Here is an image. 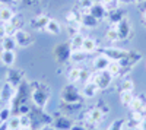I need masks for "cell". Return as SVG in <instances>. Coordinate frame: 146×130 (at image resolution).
<instances>
[{
  "label": "cell",
  "mask_w": 146,
  "mask_h": 130,
  "mask_svg": "<svg viewBox=\"0 0 146 130\" xmlns=\"http://www.w3.org/2000/svg\"><path fill=\"white\" fill-rule=\"evenodd\" d=\"M29 97L36 108L44 110L48 104V99H50V91L41 82H32L29 89Z\"/></svg>",
  "instance_id": "1"
},
{
  "label": "cell",
  "mask_w": 146,
  "mask_h": 130,
  "mask_svg": "<svg viewBox=\"0 0 146 130\" xmlns=\"http://www.w3.org/2000/svg\"><path fill=\"white\" fill-rule=\"evenodd\" d=\"M63 102L64 104H79L82 94L79 92V89L76 88L75 84H69L62 89V94H60Z\"/></svg>",
  "instance_id": "2"
},
{
  "label": "cell",
  "mask_w": 146,
  "mask_h": 130,
  "mask_svg": "<svg viewBox=\"0 0 146 130\" xmlns=\"http://www.w3.org/2000/svg\"><path fill=\"white\" fill-rule=\"evenodd\" d=\"M113 76L110 75L108 70H102V72H94L91 75L89 82H94V84L98 86V89H107L113 82Z\"/></svg>",
  "instance_id": "3"
},
{
  "label": "cell",
  "mask_w": 146,
  "mask_h": 130,
  "mask_svg": "<svg viewBox=\"0 0 146 130\" xmlns=\"http://www.w3.org/2000/svg\"><path fill=\"white\" fill-rule=\"evenodd\" d=\"M53 54H54V58L58 63H66V62H69V58L72 57L73 51L70 48L69 42H60V44H57L54 47Z\"/></svg>",
  "instance_id": "4"
},
{
  "label": "cell",
  "mask_w": 146,
  "mask_h": 130,
  "mask_svg": "<svg viewBox=\"0 0 146 130\" xmlns=\"http://www.w3.org/2000/svg\"><path fill=\"white\" fill-rule=\"evenodd\" d=\"M13 38L16 41V45L21 47V48H28V47H31L34 44V37L25 29H18L13 35Z\"/></svg>",
  "instance_id": "5"
},
{
  "label": "cell",
  "mask_w": 146,
  "mask_h": 130,
  "mask_svg": "<svg viewBox=\"0 0 146 130\" xmlns=\"http://www.w3.org/2000/svg\"><path fill=\"white\" fill-rule=\"evenodd\" d=\"M101 54L107 56L111 62H121L123 58H126L129 51L123 48H117V47H105L101 50Z\"/></svg>",
  "instance_id": "6"
},
{
  "label": "cell",
  "mask_w": 146,
  "mask_h": 130,
  "mask_svg": "<svg viewBox=\"0 0 146 130\" xmlns=\"http://www.w3.org/2000/svg\"><path fill=\"white\" fill-rule=\"evenodd\" d=\"M15 95H16V86L12 85L10 82L3 84L2 89H0V101L6 104H12V101L15 99Z\"/></svg>",
  "instance_id": "7"
},
{
  "label": "cell",
  "mask_w": 146,
  "mask_h": 130,
  "mask_svg": "<svg viewBox=\"0 0 146 130\" xmlns=\"http://www.w3.org/2000/svg\"><path fill=\"white\" fill-rule=\"evenodd\" d=\"M114 27H115V29L118 32V38L121 41H126V40L130 38V35H131V22L127 18H124L123 21H120Z\"/></svg>",
  "instance_id": "8"
},
{
  "label": "cell",
  "mask_w": 146,
  "mask_h": 130,
  "mask_svg": "<svg viewBox=\"0 0 146 130\" xmlns=\"http://www.w3.org/2000/svg\"><path fill=\"white\" fill-rule=\"evenodd\" d=\"M51 18L48 16L47 13H38V15H35L31 21H29V27L35 31H45V27H47V23L48 21H50Z\"/></svg>",
  "instance_id": "9"
},
{
  "label": "cell",
  "mask_w": 146,
  "mask_h": 130,
  "mask_svg": "<svg viewBox=\"0 0 146 130\" xmlns=\"http://www.w3.org/2000/svg\"><path fill=\"white\" fill-rule=\"evenodd\" d=\"M105 117V111L101 110L100 107H94L91 110L86 111V114H85V119H86V121L89 124H100Z\"/></svg>",
  "instance_id": "10"
},
{
  "label": "cell",
  "mask_w": 146,
  "mask_h": 130,
  "mask_svg": "<svg viewBox=\"0 0 146 130\" xmlns=\"http://www.w3.org/2000/svg\"><path fill=\"white\" fill-rule=\"evenodd\" d=\"M111 63V60L100 53V56H96L94 58V62H92V69H94V72H102V70H107L108 69V64Z\"/></svg>",
  "instance_id": "11"
},
{
  "label": "cell",
  "mask_w": 146,
  "mask_h": 130,
  "mask_svg": "<svg viewBox=\"0 0 146 130\" xmlns=\"http://www.w3.org/2000/svg\"><path fill=\"white\" fill-rule=\"evenodd\" d=\"M89 13H91L95 19L102 21V19H107V16H108V9H107L102 3L95 2V3H94V6H92V7H91V10H89Z\"/></svg>",
  "instance_id": "12"
},
{
  "label": "cell",
  "mask_w": 146,
  "mask_h": 130,
  "mask_svg": "<svg viewBox=\"0 0 146 130\" xmlns=\"http://www.w3.org/2000/svg\"><path fill=\"white\" fill-rule=\"evenodd\" d=\"M130 110L131 111H139V113H145L146 111V97L143 94L136 95L133 98L131 104H130Z\"/></svg>",
  "instance_id": "13"
},
{
  "label": "cell",
  "mask_w": 146,
  "mask_h": 130,
  "mask_svg": "<svg viewBox=\"0 0 146 130\" xmlns=\"http://www.w3.org/2000/svg\"><path fill=\"white\" fill-rule=\"evenodd\" d=\"M124 18H126L124 10H121V9H118V7H115V9H113V10H108L107 19L110 21V25H111V27L117 25V23H118L120 21H123Z\"/></svg>",
  "instance_id": "14"
},
{
  "label": "cell",
  "mask_w": 146,
  "mask_h": 130,
  "mask_svg": "<svg viewBox=\"0 0 146 130\" xmlns=\"http://www.w3.org/2000/svg\"><path fill=\"white\" fill-rule=\"evenodd\" d=\"M98 50V42L92 37H85L83 40V45H82V53L85 54H92Z\"/></svg>",
  "instance_id": "15"
},
{
  "label": "cell",
  "mask_w": 146,
  "mask_h": 130,
  "mask_svg": "<svg viewBox=\"0 0 146 130\" xmlns=\"http://www.w3.org/2000/svg\"><path fill=\"white\" fill-rule=\"evenodd\" d=\"M0 60H2V63L5 66L12 67L15 64V60H16V53L10 51V50H2V53H0Z\"/></svg>",
  "instance_id": "16"
},
{
  "label": "cell",
  "mask_w": 146,
  "mask_h": 130,
  "mask_svg": "<svg viewBox=\"0 0 146 130\" xmlns=\"http://www.w3.org/2000/svg\"><path fill=\"white\" fill-rule=\"evenodd\" d=\"M98 86H96L94 82H86V84L83 85L80 94H82V97L83 98H94L96 95V92H98Z\"/></svg>",
  "instance_id": "17"
},
{
  "label": "cell",
  "mask_w": 146,
  "mask_h": 130,
  "mask_svg": "<svg viewBox=\"0 0 146 130\" xmlns=\"http://www.w3.org/2000/svg\"><path fill=\"white\" fill-rule=\"evenodd\" d=\"M83 40H85V35L82 34H76L70 38L69 44H70V48L73 53H78V51H82V45H83Z\"/></svg>",
  "instance_id": "18"
},
{
  "label": "cell",
  "mask_w": 146,
  "mask_h": 130,
  "mask_svg": "<svg viewBox=\"0 0 146 130\" xmlns=\"http://www.w3.org/2000/svg\"><path fill=\"white\" fill-rule=\"evenodd\" d=\"M15 16H16V13L10 6H0V22H3V23L10 22Z\"/></svg>",
  "instance_id": "19"
},
{
  "label": "cell",
  "mask_w": 146,
  "mask_h": 130,
  "mask_svg": "<svg viewBox=\"0 0 146 130\" xmlns=\"http://www.w3.org/2000/svg\"><path fill=\"white\" fill-rule=\"evenodd\" d=\"M45 32L50 34V35H58L60 32H62V23H60L57 19H50L45 27Z\"/></svg>",
  "instance_id": "20"
},
{
  "label": "cell",
  "mask_w": 146,
  "mask_h": 130,
  "mask_svg": "<svg viewBox=\"0 0 146 130\" xmlns=\"http://www.w3.org/2000/svg\"><path fill=\"white\" fill-rule=\"evenodd\" d=\"M98 19H95L91 13H82L80 16V23L82 27H86V28H95L96 25H98Z\"/></svg>",
  "instance_id": "21"
},
{
  "label": "cell",
  "mask_w": 146,
  "mask_h": 130,
  "mask_svg": "<svg viewBox=\"0 0 146 130\" xmlns=\"http://www.w3.org/2000/svg\"><path fill=\"white\" fill-rule=\"evenodd\" d=\"M82 79V69L80 67H72L67 72V80L69 84H76Z\"/></svg>",
  "instance_id": "22"
},
{
  "label": "cell",
  "mask_w": 146,
  "mask_h": 130,
  "mask_svg": "<svg viewBox=\"0 0 146 130\" xmlns=\"http://www.w3.org/2000/svg\"><path fill=\"white\" fill-rule=\"evenodd\" d=\"M0 47L2 50H10V51H15L16 48V41L13 37H5L3 40H0Z\"/></svg>",
  "instance_id": "23"
},
{
  "label": "cell",
  "mask_w": 146,
  "mask_h": 130,
  "mask_svg": "<svg viewBox=\"0 0 146 130\" xmlns=\"http://www.w3.org/2000/svg\"><path fill=\"white\" fill-rule=\"evenodd\" d=\"M72 123L70 120H67V117H58L54 120V127L57 130H70L72 129Z\"/></svg>",
  "instance_id": "24"
},
{
  "label": "cell",
  "mask_w": 146,
  "mask_h": 130,
  "mask_svg": "<svg viewBox=\"0 0 146 130\" xmlns=\"http://www.w3.org/2000/svg\"><path fill=\"white\" fill-rule=\"evenodd\" d=\"M80 16L82 13L80 12H76V10H70L66 13V22L67 25H75V23H80ZM82 25V23H80Z\"/></svg>",
  "instance_id": "25"
},
{
  "label": "cell",
  "mask_w": 146,
  "mask_h": 130,
  "mask_svg": "<svg viewBox=\"0 0 146 130\" xmlns=\"http://www.w3.org/2000/svg\"><path fill=\"white\" fill-rule=\"evenodd\" d=\"M108 72H110V75H111L113 78H117V76H120V73H121V70H123V66H121V63L120 62H111L108 64Z\"/></svg>",
  "instance_id": "26"
},
{
  "label": "cell",
  "mask_w": 146,
  "mask_h": 130,
  "mask_svg": "<svg viewBox=\"0 0 146 130\" xmlns=\"http://www.w3.org/2000/svg\"><path fill=\"white\" fill-rule=\"evenodd\" d=\"M21 78H22V72L21 70H12L7 73V82H10L12 85H19L21 84Z\"/></svg>",
  "instance_id": "27"
},
{
  "label": "cell",
  "mask_w": 146,
  "mask_h": 130,
  "mask_svg": "<svg viewBox=\"0 0 146 130\" xmlns=\"http://www.w3.org/2000/svg\"><path fill=\"white\" fill-rule=\"evenodd\" d=\"M133 98H135L133 92H126V91H121V92H120V102L123 104L124 107H130Z\"/></svg>",
  "instance_id": "28"
},
{
  "label": "cell",
  "mask_w": 146,
  "mask_h": 130,
  "mask_svg": "<svg viewBox=\"0 0 146 130\" xmlns=\"http://www.w3.org/2000/svg\"><path fill=\"white\" fill-rule=\"evenodd\" d=\"M105 38H107V41H110V42H117V41H120L118 32H117L115 27H110V28H108V31L105 32Z\"/></svg>",
  "instance_id": "29"
},
{
  "label": "cell",
  "mask_w": 146,
  "mask_h": 130,
  "mask_svg": "<svg viewBox=\"0 0 146 130\" xmlns=\"http://www.w3.org/2000/svg\"><path fill=\"white\" fill-rule=\"evenodd\" d=\"M94 3V0H79V12L80 13H89Z\"/></svg>",
  "instance_id": "30"
},
{
  "label": "cell",
  "mask_w": 146,
  "mask_h": 130,
  "mask_svg": "<svg viewBox=\"0 0 146 130\" xmlns=\"http://www.w3.org/2000/svg\"><path fill=\"white\" fill-rule=\"evenodd\" d=\"M6 123H7L9 130H18L21 127V119H19V115H10V119Z\"/></svg>",
  "instance_id": "31"
},
{
  "label": "cell",
  "mask_w": 146,
  "mask_h": 130,
  "mask_svg": "<svg viewBox=\"0 0 146 130\" xmlns=\"http://www.w3.org/2000/svg\"><path fill=\"white\" fill-rule=\"evenodd\" d=\"M133 89H135V84H133L131 79H124L123 82H121V85H120V92H121V91L133 92Z\"/></svg>",
  "instance_id": "32"
},
{
  "label": "cell",
  "mask_w": 146,
  "mask_h": 130,
  "mask_svg": "<svg viewBox=\"0 0 146 130\" xmlns=\"http://www.w3.org/2000/svg\"><path fill=\"white\" fill-rule=\"evenodd\" d=\"M124 126H126V120L124 119H118V120H114L111 124H110L107 130H123Z\"/></svg>",
  "instance_id": "33"
},
{
  "label": "cell",
  "mask_w": 146,
  "mask_h": 130,
  "mask_svg": "<svg viewBox=\"0 0 146 130\" xmlns=\"http://www.w3.org/2000/svg\"><path fill=\"white\" fill-rule=\"evenodd\" d=\"M19 119H21V127H28V129H32V117H29V114L19 115Z\"/></svg>",
  "instance_id": "34"
},
{
  "label": "cell",
  "mask_w": 146,
  "mask_h": 130,
  "mask_svg": "<svg viewBox=\"0 0 146 130\" xmlns=\"http://www.w3.org/2000/svg\"><path fill=\"white\" fill-rule=\"evenodd\" d=\"M10 113H12L10 107H5L0 110V123H6L10 119Z\"/></svg>",
  "instance_id": "35"
},
{
  "label": "cell",
  "mask_w": 146,
  "mask_h": 130,
  "mask_svg": "<svg viewBox=\"0 0 146 130\" xmlns=\"http://www.w3.org/2000/svg\"><path fill=\"white\" fill-rule=\"evenodd\" d=\"M100 3H102L108 10H113L117 7V3H118V0H100Z\"/></svg>",
  "instance_id": "36"
},
{
  "label": "cell",
  "mask_w": 146,
  "mask_h": 130,
  "mask_svg": "<svg viewBox=\"0 0 146 130\" xmlns=\"http://www.w3.org/2000/svg\"><path fill=\"white\" fill-rule=\"evenodd\" d=\"M5 37H7L6 35V27L3 22H0V40H3Z\"/></svg>",
  "instance_id": "37"
},
{
  "label": "cell",
  "mask_w": 146,
  "mask_h": 130,
  "mask_svg": "<svg viewBox=\"0 0 146 130\" xmlns=\"http://www.w3.org/2000/svg\"><path fill=\"white\" fill-rule=\"evenodd\" d=\"M70 130H88L86 127H85L83 124H73Z\"/></svg>",
  "instance_id": "38"
},
{
  "label": "cell",
  "mask_w": 146,
  "mask_h": 130,
  "mask_svg": "<svg viewBox=\"0 0 146 130\" xmlns=\"http://www.w3.org/2000/svg\"><path fill=\"white\" fill-rule=\"evenodd\" d=\"M140 21H142V23L146 27V10H142V15H140Z\"/></svg>",
  "instance_id": "39"
},
{
  "label": "cell",
  "mask_w": 146,
  "mask_h": 130,
  "mask_svg": "<svg viewBox=\"0 0 146 130\" xmlns=\"http://www.w3.org/2000/svg\"><path fill=\"white\" fill-rule=\"evenodd\" d=\"M118 3H121V5H130V3H136V0H118Z\"/></svg>",
  "instance_id": "40"
},
{
  "label": "cell",
  "mask_w": 146,
  "mask_h": 130,
  "mask_svg": "<svg viewBox=\"0 0 146 130\" xmlns=\"http://www.w3.org/2000/svg\"><path fill=\"white\" fill-rule=\"evenodd\" d=\"M139 127L142 129V130H146V117H145V119L140 121V124H139Z\"/></svg>",
  "instance_id": "41"
},
{
  "label": "cell",
  "mask_w": 146,
  "mask_h": 130,
  "mask_svg": "<svg viewBox=\"0 0 146 130\" xmlns=\"http://www.w3.org/2000/svg\"><path fill=\"white\" fill-rule=\"evenodd\" d=\"M0 130H9L7 123H0Z\"/></svg>",
  "instance_id": "42"
},
{
  "label": "cell",
  "mask_w": 146,
  "mask_h": 130,
  "mask_svg": "<svg viewBox=\"0 0 146 130\" xmlns=\"http://www.w3.org/2000/svg\"><path fill=\"white\" fill-rule=\"evenodd\" d=\"M140 9H142V10H146V0L140 2Z\"/></svg>",
  "instance_id": "43"
},
{
  "label": "cell",
  "mask_w": 146,
  "mask_h": 130,
  "mask_svg": "<svg viewBox=\"0 0 146 130\" xmlns=\"http://www.w3.org/2000/svg\"><path fill=\"white\" fill-rule=\"evenodd\" d=\"M36 130H53V129H51V127H47V126H45V127H40V129H36Z\"/></svg>",
  "instance_id": "44"
},
{
  "label": "cell",
  "mask_w": 146,
  "mask_h": 130,
  "mask_svg": "<svg viewBox=\"0 0 146 130\" xmlns=\"http://www.w3.org/2000/svg\"><path fill=\"white\" fill-rule=\"evenodd\" d=\"M18 130H32V129H28V127H19Z\"/></svg>",
  "instance_id": "45"
},
{
  "label": "cell",
  "mask_w": 146,
  "mask_h": 130,
  "mask_svg": "<svg viewBox=\"0 0 146 130\" xmlns=\"http://www.w3.org/2000/svg\"><path fill=\"white\" fill-rule=\"evenodd\" d=\"M131 130H142V129H140V127H139V126H137V127H133V129H131Z\"/></svg>",
  "instance_id": "46"
},
{
  "label": "cell",
  "mask_w": 146,
  "mask_h": 130,
  "mask_svg": "<svg viewBox=\"0 0 146 130\" xmlns=\"http://www.w3.org/2000/svg\"><path fill=\"white\" fill-rule=\"evenodd\" d=\"M12 2H13V3H19V2H21V0H12Z\"/></svg>",
  "instance_id": "47"
},
{
  "label": "cell",
  "mask_w": 146,
  "mask_h": 130,
  "mask_svg": "<svg viewBox=\"0 0 146 130\" xmlns=\"http://www.w3.org/2000/svg\"><path fill=\"white\" fill-rule=\"evenodd\" d=\"M136 2H137V3H140V2H143V0H136Z\"/></svg>",
  "instance_id": "48"
}]
</instances>
